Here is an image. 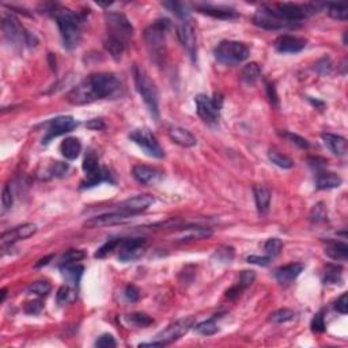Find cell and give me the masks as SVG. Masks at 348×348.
<instances>
[{
	"instance_id": "7a4b0ae2",
	"label": "cell",
	"mask_w": 348,
	"mask_h": 348,
	"mask_svg": "<svg viewBox=\"0 0 348 348\" xmlns=\"http://www.w3.org/2000/svg\"><path fill=\"white\" fill-rule=\"evenodd\" d=\"M53 16L59 26L64 47L67 49H74L78 47L82 37V30H80L82 16L68 8L61 7H56L53 10Z\"/></svg>"
},
{
	"instance_id": "6125c7cd",
	"label": "cell",
	"mask_w": 348,
	"mask_h": 348,
	"mask_svg": "<svg viewBox=\"0 0 348 348\" xmlns=\"http://www.w3.org/2000/svg\"><path fill=\"white\" fill-rule=\"evenodd\" d=\"M53 257V256H48V257H45V258H42V260H40V263H37V267H41V265H45V264H48L49 263V260Z\"/></svg>"
},
{
	"instance_id": "cb8c5ba5",
	"label": "cell",
	"mask_w": 348,
	"mask_h": 348,
	"mask_svg": "<svg viewBox=\"0 0 348 348\" xmlns=\"http://www.w3.org/2000/svg\"><path fill=\"white\" fill-rule=\"evenodd\" d=\"M253 194L258 212H260V214L268 212L269 204H271V190L264 185H254Z\"/></svg>"
},
{
	"instance_id": "d590c367",
	"label": "cell",
	"mask_w": 348,
	"mask_h": 348,
	"mask_svg": "<svg viewBox=\"0 0 348 348\" xmlns=\"http://www.w3.org/2000/svg\"><path fill=\"white\" fill-rule=\"evenodd\" d=\"M324 281L328 285H339L341 281V268L337 265H327L324 273Z\"/></svg>"
},
{
	"instance_id": "f546056e",
	"label": "cell",
	"mask_w": 348,
	"mask_h": 348,
	"mask_svg": "<svg viewBox=\"0 0 348 348\" xmlns=\"http://www.w3.org/2000/svg\"><path fill=\"white\" fill-rule=\"evenodd\" d=\"M325 254L333 260L345 261L348 257V246L344 242H329L325 248Z\"/></svg>"
},
{
	"instance_id": "db71d44e",
	"label": "cell",
	"mask_w": 348,
	"mask_h": 348,
	"mask_svg": "<svg viewBox=\"0 0 348 348\" xmlns=\"http://www.w3.org/2000/svg\"><path fill=\"white\" fill-rule=\"evenodd\" d=\"M335 309L337 312L341 313V314H347L348 312V295L347 293H344L341 295L339 299L336 301V304H335Z\"/></svg>"
},
{
	"instance_id": "30bf717a",
	"label": "cell",
	"mask_w": 348,
	"mask_h": 348,
	"mask_svg": "<svg viewBox=\"0 0 348 348\" xmlns=\"http://www.w3.org/2000/svg\"><path fill=\"white\" fill-rule=\"evenodd\" d=\"M147 248L146 240L143 238H129V240H121L119 248V260L123 263L136 261L144 254Z\"/></svg>"
},
{
	"instance_id": "681fc988",
	"label": "cell",
	"mask_w": 348,
	"mask_h": 348,
	"mask_svg": "<svg viewBox=\"0 0 348 348\" xmlns=\"http://www.w3.org/2000/svg\"><path fill=\"white\" fill-rule=\"evenodd\" d=\"M12 202H14V198H12L11 189L8 185H4L3 190H2V208H3V211L10 210Z\"/></svg>"
},
{
	"instance_id": "2e32d148",
	"label": "cell",
	"mask_w": 348,
	"mask_h": 348,
	"mask_svg": "<svg viewBox=\"0 0 348 348\" xmlns=\"http://www.w3.org/2000/svg\"><path fill=\"white\" fill-rule=\"evenodd\" d=\"M177 36L181 41L182 47L185 48L188 55L194 61L196 60V52H198V44H196V33H194L193 26L188 20L182 22L177 29Z\"/></svg>"
},
{
	"instance_id": "d6a6232c",
	"label": "cell",
	"mask_w": 348,
	"mask_h": 348,
	"mask_svg": "<svg viewBox=\"0 0 348 348\" xmlns=\"http://www.w3.org/2000/svg\"><path fill=\"white\" fill-rule=\"evenodd\" d=\"M163 7L169 8V11H171L176 16H178L180 19H182L185 22L188 18H189V10L186 7L185 4L178 3V2H165L163 3Z\"/></svg>"
},
{
	"instance_id": "6f0895ef",
	"label": "cell",
	"mask_w": 348,
	"mask_h": 348,
	"mask_svg": "<svg viewBox=\"0 0 348 348\" xmlns=\"http://www.w3.org/2000/svg\"><path fill=\"white\" fill-rule=\"evenodd\" d=\"M272 260L271 257H260V256H249L248 257V263H250V264H257V265H268L269 264V261Z\"/></svg>"
},
{
	"instance_id": "ab89813d",
	"label": "cell",
	"mask_w": 348,
	"mask_h": 348,
	"mask_svg": "<svg viewBox=\"0 0 348 348\" xmlns=\"http://www.w3.org/2000/svg\"><path fill=\"white\" fill-rule=\"evenodd\" d=\"M328 15L333 19L337 20H347L348 18V8L340 4H327Z\"/></svg>"
},
{
	"instance_id": "7dc6e473",
	"label": "cell",
	"mask_w": 348,
	"mask_h": 348,
	"mask_svg": "<svg viewBox=\"0 0 348 348\" xmlns=\"http://www.w3.org/2000/svg\"><path fill=\"white\" fill-rule=\"evenodd\" d=\"M310 219H312L313 222H316V223L327 219V210H325V207L322 203H318V204H316V206L313 207L312 212H310Z\"/></svg>"
},
{
	"instance_id": "9f6ffc18",
	"label": "cell",
	"mask_w": 348,
	"mask_h": 348,
	"mask_svg": "<svg viewBox=\"0 0 348 348\" xmlns=\"http://www.w3.org/2000/svg\"><path fill=\"white\" fill-rule=\"evenodd\" d=\"M125 298H127L128 301L130 302H135L138 301L139 297H140V293H139V290L135 287L134 285H128L127 289H125Z\"/></svg>"
},
{
	"instance_id": "816d5d0a",
	"label": "cell",
	"mask_w": 348,
	"mask_h": 348,
	"mask_svg": "<svg viewBox=\"0 0 348 348\" xmlns=\"http://www.w3.org/2000/svg\"><path fill=\"white\" fill-rule=\"evenodd\" d=\"M312 329L313 332H324L325 331V321H324V316H322V312L317 313L316 317L313 318L312 321Z\"/></svg>"
},
{
	"instance_id": "91938a15",
	"label": "cell",
	"mask_w": 348,
	"mask_h": 348,
	"mask_svg": "<svg viewBox=\"0 0 348 348\" xmlns=\"http://www.w3.org/2000/svg\"><path fill=\"white\" fill-rule=\"evenodd\" d=\"M86 127L90 128V129H93V130H98V129H103V128H105V124L102 123V120L94 119V120H90V121L86 124Z\"/></svg>"
},
{
	"instance_id": "d6986e66",
	"label": "cell",
	"mask_w": 348,
	"mask_h": 348,
	"mask_svg": "<svg viewBox=\"0 0 348 348\" xmlns=\"http://www.w3.org/2000/svg\"><path fill=\"white\" fill-rule=\"evenodd\" d=\"M132 176L135 180L143 185H153L155 182H158L162 178V173L155 169V167L146 166V165H136L132 169Z\"/></svg>"
},
{
	"instance_id": "f907efd6",
	"label": "cell",
	"mask_w": 348,
	"mask_h": 348,
	"mask_svg": "<svg viewBox=\"0 0 348 348\" xmlns=\"http://www.w3.org/2000/svg\"><path fill=\"white\" fill-rule=\"evenodd\" d=\"M117 343H116L115 337L109 335V333H105L102 336H99L95 341V347L99 348H107V347H116Z\"/></svg>"
},
{
	"instance_id": "4dcf8cb0",
	"label": "cell",
	"mask_w": 348,
	"mask_h": 348,
	"mask_svg": "<svg viewBox=\"0 0 348 348\" xmlns=\"http://www.w3.org/2000/svg\"><path fill=\"white\" fill-rule=\"evenodd\" d=\"M242 80L248 84H253L261 76L260 66L257 63H249L242 70Z\"/></svg>"
},
{
	"instance_id": "4316f807",
	"label": "cell",
	"mask_w": 348,
	"mask_h": 348,
	"mask_svg": "<svg viewBox=\"0 0 348 348\" xmlns=\"http://www.w3.org/2000/svg\"><path fill=\"white\" fill-rule=\"evenodd\" d=\"M212 235V230L207 227H186L178 237V241H198Z\"/></svg>"
},
{
	"instance_id": "7402d4cb",
	"label": "cell",
	"mask_w": 348,
	"mask_h": 348,
	"mask_svg": "<svg viewBox=\"0 0 348 348\" xmlns=\"http://www.w3.org/2000/svg\"><path fill=\"white\" fill-rule=\"evenodd\" d=\"M322 140L324 144L332 151L335 155L343 157L347 153V140L343 136L333 134H322Z\"/></svg>"
},
{
	"instance_id": "44dd1931",
	"label": "cell",
	"mask_w": 348,
	"mask_h": 348,
	"mask_svg": "<svg viewBox=\"0 0 348 348\" xmlns=\"http://www.w3.org/2000/svg\"><path fill=\"white\" fill-rule=\"evenodd\" d=\"M167 134H169V138H170L176 144H178V146L181 147H185V148L196 146V143H198L196 138L190 134L189 130L185 129V128L170 127L169 130H167Z\"/></svg>"
},
{
	"instance_id": "6da1fadb",
	"label": "cell",
	"mask_w": 348,
	"mask_h": 348,
	"mask_svg": "<svg viewBox=\"0 0 348 348\" xmlns=\"http://www.w3.org/2000/svg\"><path fill=\"white\" fill-rule=\"evenodd\" d=\"M121 83L116 75L109 72H98L87 76L78 86L72 89L67 95L68 102L72 105H86L97 101L113 97L120 91Z\"/></svg>"
},
{
	"instance_id": "8992f818",
	"label": "cell",
	"mask_w": 348,
	"mask_h": 348,
	"mask_svg": "<svg viewBox=\"0 0 348 348\" xmlns=\"http://www.w3.org/2000/svg\"><path fill=\"white\" fill-rule=\"evenodd\" d=\"M105 20H106L107 34L128 44L130 37L134 36V28L127 19V16L120 12H106Z\"/></svg>"
},
{
	"instance_id": "8fae6325",
	"label": "cell",
	"mask_w": 348,
	"mask_h": 348,
	"mask_svg": "<svg viewBox=\"0 0 348 348\" xmlns=\"http://www.w3.org/2000/svg\"><path fill=\"white\" fill-rule=\"evenodd\" d=\"M135 215L129 214V212H124V211H113V212H109V214L98 215V216H94L89 219V221L84 223L86 227L89 229H98V227H107V226H117V225H124V223H128L134 219Z\"/></svg>"
},
{
	"instance_id": "5b68a950",
	"label": "cell",
	"mask_w": 348,
	"mask_h": 348,
	"mask_svg": "<svg viewBox=\"0 0 348 348\" xmlns=\"http://www.w3.org/2000/svg\"><path fill=\"white\" fill-rule=\"evenodd\" d=\"M249 48L240 41H222L215 48V57L219 63L226 66H235L249 57Z\"/></svg>"
},
{
	"instance_id": "277c9868",
	"label": "cell",
	"mask_w": 348,
	"mask_h": 348,
	"mask_svg": "<svg viewBox=\"0 0 348 348\" xmlns=\"http://www.w3.org/2000/svg\"><path fill=\"white\" fill-rule=\"evenodd\" d=\"M170 28V24L167 19L157 20L150 28L146 29L144 32V41L146 47L150 52L151 57L158 63L159 60L163 59L165 56V44H166V33Z\"/></svg>"
},
{
	"instance_id": "60d3db41",
	"label": "cell",
	"mask_w": 348,
	"mask_h": 348,
	"mask_svg": "<svg viewBox=\"0 0 348 348\" xmlns=\"http://www.w3.org/2000/svg\"><path fill=\"white\" fill-rule=\"evenodd\" d=\"M264 249L267 254H268V257H276V256L280 254L281 249H283V242L279 238H269L268 241L265 242Z\"/></svg>"
},
{
	"instance_id": "f35d334b",
	"label": "cell",
	"mask_w": 348,
	"mask_h": 348,
	"mask_svg": "<svg viewBox=\"0 0 348 348\" xmlns=\"http://www.w3.org/2000/svg\"><path fill=\"white\" fill-rule=\"evenodd\" d=\"M294 317H295V312L294 310H291V309H280V310H277V312L271 314L269 321L273 322V324H283V322L291 321Z\"/></svg>"
},
{
	"instance_id": "1f68e13d",
	"label": "cell",
	"mask_w": 348,
	"mask_h": 348,
	"mask_svg": "<svg viewBox=\"0 0 348 348\" xmlns=\"http://www.w3.org/2000/svg\"><path fill=\"white\" fill-rule=\"evenodd\" d=\"M83 171L86 173L87 178L95 177V176H98V174L102 171V169L99 167L98 158H97L94 154H89L86 158H84Z\"/></svg>"
},
{
	"instance_id": "484cf974",
	"label": "cell",
	"mask_w": 348,
	"mask_h": 348,
	"mask_svg": "<svg viewBox=\"0 0 348 348\" xmlns=\"http://www.w3.org/2000/svg\"><path fill=\"white\" fill-rule=\"evenodd\" d=\"M60 151H61L64 158L72 161V159H76L79 157L80 151H82V143H80L79 139L67 138L60 144Z\"/></svg>"
},
{
	"instance_id": "94428289",
	"label": "cell",
	"mask_w": 348,
	"mask_h": 348,
	"mask_svg": "<svg viewBox=\"0 0 348 348\" xmlns=\"http://www.w3.org/2000/svg\"><path fill=\"white\" fill-rule=\"evenodd\" d=\"M267 90H268V95H269V99H271V102H273L275 105H277V95H276V91H275V87H273V84L267 83Z\"/></svg>"
},
{
	"instance_id": "74e56055",
	"label": "cell",
	"mask_w": 348,
	"mask_h": 348,
	"mask_svg": "<svg viewBox=\"0 0 348 348\" xmlns=\"http://www.w3.org/2000/svg\"><path fill=\"white\" fill-rule=\"evenodd\" d=\"M84 256H86V253H84L83 250H79V249L67 250V252L61 256V258H60V267L74 264V263H76V261L82 260Z\"/></svg>"
},
{
	"instance_id": "ee69618b",
	"label": "cell",
	"mask_w": 348,
	"mask_h": 348,
	"mask_svg": "<svg viewBox=\"0 0 348 348\" xmlns=\"http://www.w3.org/2000/svg\"><path fill=\"white\" fill-rule=\"evenodd\" d=\"M120 242H121V240H111V241L105 242L101 248H99L97 252H95V257L97 258H103L106 257L107 254L112 253L113 250H116L117 248H119Z\"/></svg>"
},
{
	"instance_id": "5bb4252c",
	"label": "cell",
	"mask_w": 348,
	"mask_h": 348,
	"mask_svg": "<svg viewBox=\"0 0 348 348\" xmlns=\"http://www.w3.org/2000/svg\"><path fill=\"white\" fill-rule=\"evenodd\" d=\"M2 29H3L4 37L14 45H18L22 41L26 42L28 32H25L24 28L20 26L19 20L12 14H4L3 20H2Z\"/></svg>"
},
{
	"instance_id": "ac0fdd59",
	"label": "cell",
	"mask_w": 348,
	"mask_h": 348,
	"mask_svg": "<svg viewBox=\"0 0 348 348\" xmlns=\"http://www.w3.org/2000/svg\"><path fill=\"white\" fill-rule=\"evenodd\" d=\"M273 47L277 52L280 53H298L306 47V40L301 37L289 36V34H283L279 36L273 42Z\"/></svg>"
},
{
	"instance_id": "ffe728a7",
	"label": "cell",
	"mask_w": 348,
	"mask_h": 348,
	"mask_svg": "<svg viewBox=\"0 0 348 348\" xmlns=\"http://www.w3.org/2000/svg\"><path fill=\"white\" fill-rule=\"evenodd\" d=\"M303 268L304 265L301 264V263H293V264L285 265V267L277 268L275 271V273H273V276L281 285H289V283L295 280L301 275Z\"/></svg>"
},
{
	"instance_id": "e575fe53",
	"label": "cell",
	"mask_w": 348,
	"mask_h": 348,
	"mask_svg": "<svg viewBox=\"0 0 348 348\" xmlns=\"http://www.w3.org/2000/svg\"><path fill=\"white\" fill-rule=\"evenodd\" d=\"M76 299V291L72 286H61L57 291V302L60 304H68Z\"/></svg>"
},
{
	"instance_id": "9a60e30c",
	"label": "cell",
	"mask_w": 348,
	"mask_h": 348,
	"mask_svg": "<svg viewBox=\"0 0 348 348\" xmlns=\"http://www.w3.org/2000/svg\"><path fill=\"white\" fill-rule=\"evenodd\" d=\"M153 203H154V198L151 194H138V196L129 198L120 203V204H117L116 210L138 215L139 212L146 211Z\"/></svg>"
},
{
	"instance_id": "d4e9b609",
	"label": "cell",
	"mask_w": 348,
	"mask_h": 348,
	"mask_svg": "<svg viewBox=\"0 0 348 348\" xmlns=\"http://www.w3.org/2000/svg\"><path fill=\"white\" fill-rule=\"evenodd\" d=\"M316 185L318 189H333L341 185V178L332 171H321L317 174Z\"/></svg>"
},
{
	"instance_id": "f1b7e54d",
	"label": "cell",
	"mask_w": 348,
	"mask_h": 348,
	"mask_svg": "<svg viewBox=\"0 0 348 348\" xmlns=\"http://www.w3.org/2000/svg\"><path fill=\"white\" fill-rule=\"evenodd\" d=\"M103 47H105L107 53H109L113 59L119 60L120 57H121V55L124 53V51H125L127 44L123 42V41L119 40V38H116V37H112L107 34L105 41H103Z\"/></svg>"
},
{
	"instance_id": "11a10c76",
	"label": "cell",
	"mask_w": 348,
	"mask_h": 348,
	"mask_svg": "<svg viewBox=\"0 0 348 348\" xmlns=\"http://www.w3.org/2000/svg\"><path fill=\"white\" fill-rule=\"evenodd\" d=\"M68 171V165L67 163H61V162H55V165L52 166L51 169V174L56 176V177H63L64 174Z\"/></svg>"
},
{
	"instance_id": "ba28073f",
	"label": "cell",
	"mask_w": 348,
	"mask_h": 348,
	"mask_svg": "<svg viewBox=\"0 0 348 348\" xmlns=\"http://www.w3.org/2000/svg\"><path fill=\"white\" fill-rule=\"evenodd\" d=\"M194 103H196V111L198 115L202 117L206 123L215 124L219 120L221 116V107L222 102H217L216 98H210L208 95L199 94L194 98Z\"/></svg>"
},
{
	"instance_id": "52a82bcc",
	"label": "cell",
	"mask_w": 348,
	"mask_h": 348,
	"mask_svg": "<svg viewBox=\"0 0 348 348\" xmlns=\"http://www.w3.org/2000/svg\"><path fill=\"white\" fill-rule=\"evenodd\" d=\"M129 139L135 144H138L140 148H143L147 155L154 157V158H163L165 157V151L158 143V140L146 128L134 129L129 134Z\"/></svg>"
},
{
	"instance_id": "7c38bea8",
	"label": "cell",
	"mask_w": 348,
	"mask_h": 348,
	"mask_svg": "<svg viewBox=\"0 0 348 348\" xmlns=\"http://www.w3.org/2000/svg\"><path fill=\"white\" fill-rule=\"evenodd\" d=\"M76 127H78V123L71 116H60V117L52 119L47 124V136L44 138V143H49L51 139L68 134Z\"/></svg>"
},
{
	"instance_id": "83f0119b",
	"label": "cell",
	"mask_w": 348,
	"mask_h": 348,
	"mask_svg": "<svg viewBox=\"0 0 348 348\" xmlns=\"http://www.w3.org/2000/svg\"><path fill=\"white\" fill-rule=\"evenodd\" d=\"M60 268H61V272H63L64 279L70 283V286L76 287V286L79 285L80 277H82L83 271H84V268L82 267V265L71 264V265H64V267H60Z\"/></svg>"
},
{
	"instance_id": "f5cc1de1",
	"label": "cell",
	"mask_w": 348,
	"mask_h": 348,
	"mask_svg": "<svg viewBox=\"0 0 348 348\" xmlns=\"http://www.w3.org/2000/svg\"><path fill=\"white\" fill-rule=\"evenodd\" d=\"M42 302L40 301V299H37V301H32V302H28V303L25 304V312L28 313V314H38V313L42 310Z\"/></svg>"
},
{
	"instance_id": "3957f363",
	"label": "cell",
	"mask_w": 348,
	"mask_h": 348,
	"mask_svg": "<svg viewBox=\"0 0 348 348\" xmlns=\"http://www.w3.org/2000/svg\"><path fill=\"white\" fill-rule=\"evenodd\" d=\"M134 79L136 84V90L142 97L143 102L146 103L147 109L150 112V115L158 121L159 119V94L158 89L155 83L150 79V76L147 75L144 68L135 66L134 67Z\"/></svg>"
},
{
	"instance_id": "bcb514c9",
	"label": "cell",
	"mask_w": 348,
	"mask_h": 348,
	"mask_svg": "<svg viewBox=\"0 0 348 348\" xmlns=\"http://www.w3.org/2000/svg\"><path fill=\"white\" fill-rule=\"evenodd\" d=\"M214 257H216L217 261H221V263H230L234 257V249L231 246H223L216 250Z\"/></svg>"
},
{
	"instance_id": "8d00e7d4",
	"label": "cell",
	"mask_w": 348,
	"mask_h": 348,
	"mask_svg": "<svg viewBox=\"0 0 348 348\" xmlns=\"http://www.w3.org/2000/svg\"><path fill=\"white\" fill-rule=\"evenodd\" d=\"M268 157H269V159H271V162L275 163L276 166L281 167V169H291V167L294 166L293 161H291L289 157L280 154L279 151L271 150L269 151Z\"/></svg>"
},
{
	"instance_id": "be15d7a7",
	"label": "cell",
	"mask_w": 348,
	"mask_h": 348,
	"mask_svg": "<svg viewBox=\"0 0 348 348\" xmlns=\"http://www.w3.org/2000/svg\"><path fill=\"white\" fill-rule=\"evenodd\" d=\"M4 299H6V289L2 290V302H4Z\"/></svg>"
},
{
	"instance_id": "7bdbcfd3",
	"label": "cell",
	"mask_w": 348,
	"mask_h": 348,
	"mask_svg": "<svg viewBox=\"0 0 348 348\" xmlns=\"http://www.w3.org/2000/svg\"><path fill=\"white\" fill-rule=\"evenodd\" d=\"M28 291L30 294H34V295H38V297H45L51 291V285L45 280L34 281L33 285H30L28 287Z\"/></svg>"
},
{
	"instance_id": "603a6c76",
	"label": "cell",
	"mask_w": 348,
	"mask_h": 348,
	"mask_svg": "<svg viewBox=\"0 0 348 348\" xmlns=\"http://www.w3.org/2000/svg\"><path fill=\"white\" fill-rule=\"evenodd\" d=\"M198 10L206 15H210L212 18H216V19H235L238 18V14L231 8H226V7H215V6H199Z\"/></svg>"
},
{
	"instance_id": "e0dca14e",
	"label": "cell",
	"mask_w": 348,
	"mask_h": 348,
	"mask_svg": "<svg viewBox=\"0 0 348 348\" xmlns=\"http://www.w3.org/2000/svg\"><path fill=\"white\" fill-rule=\"evenodd\" d=\"M37 231V226L33 225V223H26V225L18 226L15 229L8 230L6 233L2 234V238H0V242L2 245H11L15 241H19V240H26V238H30L32 235H34Z\"/></svg>"
},
{
	"instance_id": "680465c9",
	"label": "cell",
	"mask_w": 348,
	"mask_h": 348,
	"mask_svg": "<svg viewBox=\"0 0 348 348\" xmlns=\"http://www.w3.org/2000/svg\"><path fill=\"white\" fill-rule=\"evenodd\" d=\"M331 68H332V63H331V60L329 59H324L322 61H320L318 63V66H317V70L321 72V74H329V71H331Z\"/></svg>"
},
{
	"instance_id": "836d02e7",
	"label": "cell",
	"mask_w": 348,
	"mask_h": 348,
	"mask_svg": "<svg viewBox=\"0 0 348 348\" xmlns=\"http://www.w3.org/2000/svg\"><path fill=\"white\" fill-rule=\"evenodd\" d=\"M216 318L217 314L210 320H206L200 322V324L196 325V331H198L200 335H204V336H211V335H215V333L219 331L216 324Z\"/></svg>"
},
{
	"instance_id": "4fadbf2b",
	"label": "cell",
	"mask_w": 348,
	"mask_h": 348,
	"mask_svg": "<svg viewBox=\"0 0 348 348\" xmlns=\"http://www.w3.org/2000/svg\"><path fill=\"white\" fill-rule=\"evenodd\" d=\"M253 22L256 26L265 30H280V29L290 28L289 25L279 19L271 10H269L268 4H264L258 8L253 16Z\"/></svg>"
},
{
	"instance_id": "c3c4849f",
	"label": "cell",
	"mask_w": 348,
	"mask_h": 348,
	"mask_svg": "<svg viewBox=\"0 0 348 348\" xmlns=\"http://www.w3.org/2000/svg\"><path fill=\"white\" fill-rule=\"evenodd\" d=\"M281 135H283L287 140H290V142L294 143V144H297L299 148H309V147H310L308 140L302 138V136H299V135L291 134V132H283Z\"/></svg>"
},
{
	"instance_id": "b9f144b4",
	"label": "cell",
	"mask_w": 348,
	"mask_h": 348,
	"mask_svg": "<svg viewBox=\"0 0 348 348\" xmlns=\"http://www.w3.org/2000/svg\"><path fill=\"white\" fill-rule=\"evenodd\" d=\"M127 320L129 321L130 324L140 327V328H146V327H148V325L154 322L153 318L147 316V314H144V313H134V314H129L127 317Z\"/></svg>"
},
{
	"instance_id": "9c48e42d",
	"label": "cell",
	"mask_w": 348,
	"mask_h": 348,
	"mask_svg": "<svg viewBox=\"0 0 348 348\" xmlns=\"http://www.w3.org/2000/svg\"><path fill=\"white\" fill-rule=\"evenodd\" d=\"M193 327V317H186V318H181L177 320L176 322L170 324L166 329H163L162 332H159L155 336V340L162 343L163 345L169 344L171 341L177 340L180 337L189 332V329Z\"/></svg>"
},
{
	"instance_id": "f6af8a7d",
	"label": "cell",
	"mask_w": 348,
	"mask_h": 348,
	"mask_svg": "<svg viewBox=\"0 0 348 348\" xmlns=\"http://www.w3.org/2000/svg\"><path fill=\"white\" fill-rule=\"evenodd\" d=\"M256 279V273L253 271H244V272L240 275V280H238V285L235 286L240 291H244L245 289H248L249 286H252V283Z\"/></svg>"
}]
</instances>
